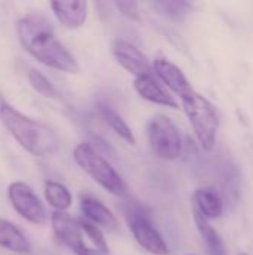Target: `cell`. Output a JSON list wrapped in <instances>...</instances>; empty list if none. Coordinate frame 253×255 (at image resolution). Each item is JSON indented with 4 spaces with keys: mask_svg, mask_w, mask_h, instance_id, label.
<instances>
[{
    "mask_svg": "<svg viewBox=\"0 0 253 255\" xmlns=\"http://www.w3.org/2000/svg\"><path fill=\"white\" fill-rule=\"evenodd\" d=\"M16 33L21 46L43 66L64 73L79 72L76 58L58 40L45 16L37 13L22 16L16 24Z\"/></svg>",
    "mask_w": 253,
    "mask_h": 255,
    "instance_id": "6da1fadb",
    "label": "cell"
},
{
    "mask_svg": "<svg viewBox=\"0 0 253 255\" xmlns=\"http://www.w3.org/2000/svg\"><path fill=\"white\" fill-rule=\"evenodd\" d=\"M0 121L12 137L33 157H48L58 148V137L49 126L30 118L0 99Z\"/></svg>",
    "mask_w": 253,
    "mask_h": 255,
    "instance_id": "7a4b0ae2",
    "label": "cell"
},
{
    "mask_svg": "<svg viewBox=\"0 0 253 255\" xmlns=\"http://www.w3.org/2000/svg\"><path fill=\"white\" fill-rule=\"evenodd\" d=\"M180 99L198 143L206 152H210L215 148L219 128V117L215 106L195 90H191Z\"/></svg>",
    "mask_w": 253,
    "mask_h": 255,
    "instance_id": "3957f363",
    "label": "cell"
},
{
    "mask_svg": "<svg viewBox=\"0 0 253 255\" xmlns=\"http://www.w3.org/2000/svg\"><path fill=\"white\" fill-rule=\"evenodd\" d=\"M73 160L88 176H91L107 193L116 197H122L127 194L128 188L122 176L91 145L79 143L73 149Z\"/></svg>",
    "mask_w": 253,
    "mask_h": 255,
    "instance_id": "277c9868",
    "label": "cell"
},
{
    "mask_svg": "<svg viewBox=\"0 0 253 255\" xmlns=\"http://www.w3.org/2000/svg\"><path fill=\"white\" fill-rule=\"evenodd\" d=\"M125 220L137 244L152 255H169V247L160 232L152 224L148 212L137 203H128L125 208Z\"/></svg>",
    "mask_w": 253,
    "mask_h": 255,
    "instance_id": "5b68a950",
    "label": "cell"
},
{
    "mask_svg": "<svg viewBox=\"0 0 253 255\" xmlns=\"http://www.w3.org/2000/svg\"><path fill=\"white\" fill-rule=\"evenodd\" d=\"M148 137L158 158L173 161L182 154V137L177 126L166 115H157L149 121Z\"/></svg>",
    "mask_w": 253,
    "mask_h": 255,
    "instance_id": "8992f818",
    "label": "cell"
},
{
    "mask_svg": "<svg viewBox=\"0 0 253 255\" xmlns=\"http://www.w3.org/2000/svg\"><path fill=\"white\" fill-rule=\"evenodd\" d=\"M51 226L57 239L75 255H110L97 251L84 233L79 220L72 218L67 212L55 211L51 215Z\"/></svg>",
    "mask_w": 253,
    "mask_h": 255,
    "instance_id": "52a82bcc",
    "label": "cell"
},
{
    "mask_svg": "<svg viewBox=\"0 0 253 255\" xmlns=\"http://www.w3.org/2000/svg\"><path fill=\"white\" fill-rule=\"evenodd\" d=\"M7 196L13 209L28 223L34 226L46 224L48 215L40 199L36 196L33 188L25 182H12L7 188Z\"/></svg>",
    "mask_w": 253,
    "mask_h": 255,
    "instance_id": "ba28073f",
    "label": "cell"
},
{
    "mask_svg": "<svg viewBox=\"0 0 253 255\" xmlns=\"http://www.w3.org/2000/svg\"><path fill=\"white\" fill-rule=\"evenodd\" d=\"M112 54L116 63L121 67H124L128 73L134 75L136 78L152 73V67L146 55L137 46H134L133 43L127 40H122V39L115 40L112 46Z\"/></svg>",
    "mask_w": 253,
    "mask_h": 255,
    "instance_id": "9c48e42d",
    "label": "cell"
},
{
    "mask_svg": "<svg viewBox=\"0 0 253 255\" xmlns=\"http://www.w3.org/2000/svg\"><path fill=\"white\" fill-rule=\"evenodd\" d=\"M152 70L157 75V78L166 87H169L173 93H176L179 97H182L186 93H189L191 90H194L191 87L188 78L182 72V69L179 66H176L173 61H170L166 57H163V55H158L154 60Z\"/></svg>",
    "mask_w": 253,
    "mask_h": 255,
    "instance_id": "30bf717a",
    "label": "cell"
},
{
    "mask_svg": "<svg viewBox=\"0 0 253 255\" xmlns=\"http://www.w3.org/2000/svg\"><path fill=\"white\" fill-rule=\"evenodd\" d=\"M81 212L85 217V220L98 229H104L109 232H116L119 227V223L113 212L100 200L94 197H82L81 199Z\"/></svg>",
    "mask_w": 253,
    "mask_h": 255,
    "instance_id": "8fae6325",
    "label": "cell"
},
{
    "mask_svg": "<svg viewBox=\"0 0 253 255\" xmlns=\"http://www.w3.org/2000/svg\"><path fill=\"white\" fill-rule=\"evenodd\" d=\"M49 6L57 21L70 30L82 27L88 18L86 1H52Z\"/></svg>",
    "mask_w": 253,
    "mask_h": 255,
    "instance_id": "7c38bea8",
    "label": "cell"
},
{
    "mask_svg": "<svg viewBox=\"0 0 253 255\" xmlns=\"http://www.w3.org/2000/svg\"><path fill=\"white\" fill-rule=\"evenodd\" d=\"M134 90L137 91V94L155 105H161V106H167V108H173L177 109L179 103L174 100L173 96H170L161 85L160 82L154 78V75H145V76H139L134 79Z\"/></svg>",
    "mask_w": 253,
    "mask_h": 255,
    "instance_id": "4fadbf2b",
    "label": "cell"
},
{
    "mask_svg": "<svg viewBox=\"0 0 253 255\" xmlns=\"http://www.w3.org/2000/svg\"><path fill=\"white\" fill-rule=\"evenodd\" d=\"M192 208L197 209L207 221L216 220L222 215L224 203L219 193L212 187H201L194 191Z\"/></svg>",
    "mask_w": 253,
    "mask_h": 255,
    "instance_id": "5bb4252c",
    "label": "cell"
},
{
    "mask_svg": "<svg viewBox=\"0 0 253 255\" xmlns=\"http://www.w3.org/2000/svg\"><path fill=\"white\" fill-rule=\"evenodd\" d=\"M0 247L18 254H27L31 251L28 238L13 223L3 218H0Z\"/></svg>",
    "mask_w": 253,
    "mask_h": 255,
    "instance_id": "9a60e30c",
    "label": "cell"
},
{
    "mask_svg": "<svg viewBox=\"0 0 253 255\" xmlns=\"http://www.w3.org/2000/svg\"><path fill=\"white\" fill-rule=\"evenodd\" d=\"M192 214H194V221H195L197 230L200 232L209 254L228 255V251H227V247H225V242H224L222 236L209 224V221L197 209L192 208Z\"/></svg>",
    "mask_w": 253,
    "mask_h": 255,
    "instance_id": "2e32d148",
    "label": "cell"
},
{
    "mask_svg": "<svg viewBox=\"0 0 253 255\" xmlns=\"http://www.w3.org/2000/svg\"><path fill=\"white\" fill-rule=\"evenodd\" d=\"M98 106V114H100V117L103 118V121L122 139V140H125L128 145H134L136 143V137H134V134H133V131H131V128H130V126L125 123V120L113 109V108H110L109 105H106V103H98L97 105Z\"/></svg>",
    "mask_w": 253,
    "mask_h": 255,
    "instance_id": "e0dca14e",
    "label": "cell"
},
{
    "mask_svg": "<svg viewBox=\"0 0 253 255\" xmlns=\"http://www.w3.org/2000/svg\"><path fill=\"white\" fill-rule=\"evenodd\" d=\"M45 199L58 212H66L72 206V194L66 185L57 181L45 182Z\"/></svg>",
    "mask_w": 253,
    "mask_h": 255,
    "instance_id": "ac0fdd59",
    "label": "cell"
},
{
    "mask_svg": "<svg viewBox=\"0 0 253 255\" xmlns=\"http://www.w3.org/2000/svg\"><path fill=\"white\" fill-rule=\"evenodd\" d=\"M27 78H28V82L31 84V87L40 96L48 97V99H57L58 97V93H57L55 87L52 85V82L37 69H30L27 72Z\"/></svg>",
    "mask_w": 253,
    "mask_h": 255,
    "instance_id": "d6986e66",
    "label": "cell"
},
{
    "mask_svg": "<svg viewBox=\"0 0 253 255\" xmlns=\"http://www.w3.org/2000/svg\"><path fill=\"white\" fill-rule=\"evenodd\" d=\"M79 224H81L84 233L86 235L88 241L91 242V245H92L97 251H100V253H103V254H110V250H109V247H107V242H106V239H104V235H103L101 229H98L97 226L88 223L86 220H79Z\"/></svg>",
    "mask_w": 253,
    "mask_h": 255,
    "instance_id": "ffe728a7",
    "label": "cell"
},
{
    "mask_svg": "<svg viewBox=\"0 0 253 255\" xmlns=\"http://www.w3.org/2000/svg\"><path fill=\"white\" fill-rule=\"evenodd\" d=\"M154 6L170 18H182L191 9V3L188 1H157Z\"/></svg>",
    "mask_w": 253,
    "mask_h": 255,
    "instance_id": "44dd1931",
    "label": "cell"
},
{
    "mask_svg": "<svg viewBox=\"0 0 253 255\" xmlns=\"http://www.w3.org/2000/svg\"><path fill=\"white\" fill-rule=\"evenodd\" d=\"M115 6L121 12V15H124L127 19H130L133 22H140V9H139V3L137 1L116 0Z\"/></svg>",
    "mask_w": 253,
    "mask_h": 255,
    "instance_id": "7402d4cb",
    "label": "cell"
},
{
    "mask_svg": "<svg viewBox=\"0 0 253 255\" xmlns=\"http://www.w3.org/2000/svg\"><path fill=\"white\" fill-rule=\"evenodd\" d=\"M237 255H249V254H246V253H239Z\"/></svg>",
    "mask_w": 253,
    "mask_h": 255,
    "instance_id": "603a6c76",
    "label": "cell"
},
{
    "mask_svg": "<svg viewBox=\"0 0 253 255\" xmlns=\"http://www.w3.org/2000/svg\"><path fill=\"white\" fill-rule=\"evenodd\" d=\"M191 255H194V254H191Z\"/></svg>",
    "mask_w": 253,
    "mask_h": 255,
    "instance_id": "cb8c5ba5",
    "label": "cell"
}]
</instances>
